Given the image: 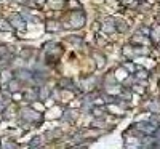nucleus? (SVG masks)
Listing matches in <instances>:
<instances>
[{
	"mask_svg": "<svg viewBox=\"0 0 160 149\" xmlns=\"http://www.w3.org/2000/svg\"><path fill=\"white\" fill-rule=\"evenodd\" d=\"M114 24H115V31H122V32L128 31V26H127V23H123V21H115Z\"/></svg>",
	"mask_w": 160,
	"mask_h": 149,
	"instance_id": "obj_13",
	"label": "nucleus"
},
{
	"mask_svg": "<svg viewBox=\"0 0 160 149\" xmlns=\"http://www.w3.org/2000/svg\"><path fill=\"white\" fill-rule=\"evenodd\" d=\"M21 119L24 122H40L42 120V114L37 112V111H32V109H23L21 111Z\"/></svg>",
	"mask_w": 160,
	"mask_h": 149,
	"instance_id": "obj_1",
	"label": "nucleus"
},
{
	"mask_svg": "<svg viewBox=\"0 0 160 149\" xmlns=\"http://www.w3.org/2000/svg\"><path fill=\"white\" fill-rule=\"evenodd\" d=\"M93 114L98 116V117H102L104 116V109L102 107H93Z\"/></svg>",
	"mask_w": 160,
	"mask_h": 149,
	"instance_id": "obj_22",
	"label": "nucleus"
},
{
	"mask_svg": "<svg viewBox=\"0 0 160 149\" xmlns=\"http://www.w3.org/2000/svg\"><path fill=\"white\" fill-rule=\"evenodd\" d=\"M3 107H5V103H0V112H3Z\"/></svg>",
	"mask_w": 160,
	"mask_h": 149,
	"instance_id": "obj_27",
	"label": "nucleus"
},
{
	"mask_svg": "<svg viewBox=\"0 0 160 149\" xmlns=\"http://www.w3.org/2000/svg\"><path fill=\"white\" fill-rule=\"evenodd\" d=\"M11 79H13V74H11V72L3 71V72H2V77H0V82H2V88H6L8 82H10Z\"/></svg>",
	"mask_w": 160,
	"mask_h": 149,
	"instance_id": "obj_9",
	"label": "nucleus"
},
{
	"mask_svg": "<svg viewBox=\"0 0 160 149\" xmlns=\"http://www.w3.org/2000/svg\"><path fill=\"white\" fill-rule=\"evenodd\" d=\"M59 87H61V88H67V90H72V88H74L72 80H69V79H63L61 83H59Z\"/></svg>",
	"mask_w": 160,
	"mask_h": 149,
	"instance_id": "obj_15",
	"label": "nucleus"
},
{
	"mask_svg": "<svg viewBox=\"0 0 160 149\" xmlns=\"http://www.w3.org/2000/svg\"><path fill=\"white\" fill-rule=\"evenodd\" d=\"M122 53H123L127 58H131V56H135V51H133V48H131V46H125V48L122 50Z\"/></svg>",
	"mask_w": 160,
	"mask_h": 149,
	"instance_id": "obj_19",
	"label": "nucleus"
},
{
	"mask_svg": "<svg viewBox=\"0 0 160 149\" xmlns=\"http://www.w3.org/2000/svg\"><path fill=\"white\" fill-rule=\"evenodd\" d=\"M135 128H136V130H141V132H144V133H147V135H152V133L155 132L157 127L149 120V122H138V124L135 125Z\"/></svg>",
	"mask_w": 160,
	"mask_h": 149,
	"instance_id": "obj_4",
	"label": "nucleus"
},
{
	"mask_svg": "<svg viewBox=\"0 0 160 149\" xmlns=\"http://www.w3.org/2000/svg\"><path fill=\"white\" fill-rule=\"evenodd\" d=\"M135 77L138 79V80H144V79H147L149 77V71H146L143 66H139V64H138V66H135Z\"/></svg>",
	"mask_w": 160,
	"mask_h": 149,
	"instance_id": "obj_7",
	"label": "nucleus"
},
{
	"mask_svg": "<svg viewBox=\"0 0 160 149\" xmlns=\"http://www.w3.org/2000/svg\"><path fill=\"white\" fill-rule=\"evenodd\" d=\"M69 40H71V42H74V43H82V40H80V39H77V37H69Z\"/></svg>",
	"mask_w": 160,
	"mask_h": 149,
	"instance_id": "obj_26",
	"label": "nucleus"
},
{
	"mask_svg": "<svg viewBox=\"0 0 160 149\" xmlns=\"http://www.w3.org/2000/svg\"><path fill=\"white\" fill-rule=\"evenodd\" d=\"M102 32H106V34H114L115 32V24L112 21V18H107V20L102 23Z\"/></svg>",
	"mask_w": 160,
	"mask_h": 149,
	"instance_id": "obj_6",
	"label": "nucleus"
},
{
	"mask_svg": "<svg viewBox=\"0 0 160 149\" xmlns=\"http://www.w3.org/2000/svg\"><path fill=\"white\" fill-rule=\"evenodd\" d=\"M10 61H11V56H10V55H3V56H0V68H2V66H6Z\"/></svg>",
	"mask_w": 160,
	"mask_h": 149,
	"instance_id": "obj_18",
	"label": "nucleus"
},
{
	"mask_svg": "<svg viewBox=\"0 0 160 149\" xmlns=\"http://www.w3.org/2000/svg\"><path fill=\"white\" fill-rule=\"evenodd\" d=\"M37 95H39V99L40 101H45L46 98H48L50 96V90L48 88H46V87H39V88H37Z\"/></svg>",
	"mask_w": 160,
	"mask_h": 149,
	"instance_id": "obj_8",
	"label": "nucleus"
},
{
	"mask_svg": "<svg viewBox=\"0 0 160 149\" xmlns=\"http://www.w3.org/2000/svg\"><path fill=\"white\" fill-rule=\"evenodd\" d=\"M6 88L10 90V91H16V90H19V85H18V80L11 79L10 82H8V85H6Z\"/></svg>",
	"mask_w": 160,
	"mask_h": 149,
	"instance_id": "obj_16",
	"label": "nucleus"
},
{
	"mask_svg": "<svg viewBox=\"0 0 160 149\" xmlns=\"http://www.w3.org/2000/svg\"><path fill=\"white\" fill-rule=\"evenodd\" d=\"M83 24H85V15H83L82 11H75V13H72L71 23L67 26H72V27H75V29H79V27H82Z\"/></svg>",
	"mask_w": 160,
	"mask_h": 149,
	"instance_id": "obj_2",
	"label": "nucleus"
},
{
	"mask_svg": "<svg viewBox=\"0 0 160 149\" xmlns=\"http://www.w3.org/2000/svg\"><path fill=\"white\" fill-rule=\"evenodd\" d=\"M45 29L48 31V32H54V31L59 29V23L58 21H48V23L45 24Z\"/></svg>",
	"mask_w": 160,
	"mask_h": 149,
	"instance_id": "obj_11",
	"label": "nucleus"
},
{
	"mask_svg": "<svg viewBox=\"0 0 160 149\" xmlns=\"http://www.w3.org/2000/svg\"><path fill=\"white\" fill-rule=\"evenodd\" d=\"M3 55H8V50H6V46L0 45V56H3Z\"/></svg>",
	"mask_w": 160,
	"mask_h": 149,
	"instance_id": "obj_25",
	"label": "nucleus"
},
{
	"mask_svg": "<svg viewBox=\"0 0 160 149\" xmlns=\"http://www.w3.org/2000/svg\"><path fill=\"white\" fill-rule=\"evenodd\" d=\"M123 68H127V69H128V72H131V74L135 72V64H131V63H125V64H123Z\"/></svg>",
	"mask_w": 160,
	"mask_h": 149,
	"instance_id": "obj_24",
	"label": "nucleus"
},
{
	"mask_svg": "<svg viewBox=\"0 0 160 149\" xmlns=\"http://www.w3.org/2000/svg\"><path fill=\"white\" fill-rule=\"evenodd\" d=\"M75 117H77V114L72 112V111H69V109H66V111H64V116H63V119H64V120H69V122H71V120H74Z\"/></svg>",
	"mask_w": 160,
	"mask_h": 149,
	"instance_id": "obj_14",
	"label": "nucleus"
},
{
	"mask_svg": "<svg viewBox=\"0 0 160 149\" xmlns=\"http://www.w3.org/2000/svg\"><path fill=\"white\" fill-rule=\"evenodd\" d=\"M139 34H143L144 37H149V35H150V27H141Z\"/></svg>",
	"mask_w": 160,
	"mask_h": 149,
	"instance_id": "obj_23",
	"label": "nucleus"
},
{
	"mask_svg": "<svg viewBox=\"0 0 160 149\" xmlns=\"http://www.w3.org/2000/svg\"><path fill=\"white\" fill-rule=\"evenodd\" d=\"M10 24L13 26V29H18V31H24L26 29V21L23 15H13L10 18Z\"/></svg>",
	"mask_w": 160,
	"mask_h": 149,
	"instance_id": "obj_3",
	"label": "nucleus"
},
{
	"mask_svg": "<svg viewBox=\"0 0 160 149\" xmlns=\"http://www.w3.org/2000/svg\"><path fill=\"white\" fill-rule=\"evenodd\" d=\"M133 42H135V43H144V42H146V39H144V35H143V34H139V32H138V34L133 37Z\"/></svg>",
	"mask_w": 160,
	"mask_h": 149,
	"instance_id": "obj_21",
	"label": "nucleus"
},
{
	"mask_svg": "<svg viewBox=\"0 0 160 149\" xmlns=\"http://www.w3.org/2000/svg\"><path fill=\"white\" fill-rule=\"evenodd\" d=\"M104 64H106V59H104V56H102V55H96V66H98V69L104 68Z\"/></svg>",
	"mask_w": 160,
	"mask_h": 149,
	"instance_id": "obj_17",
	"label": "nucleus"
},
{
	"mask_svg": "<svg viewBox=\"0 0 160 149\" xmlns=\"http://www.w3.org/2000/svg\"><path fill=\"white\" fill-rule=\"evenodd\" d=\"M42 141H43L42 136H35V138H32V139H31L29 146H31V147H40V146H42Z\"/></svg>",
	"mask_w": 160,
	"mask_h": 149,
	"instance_id": "obj_12",
	"label": "nucleus"
},
{
	"mask_svg": "<svg viewBox=\"0 0 160 149\" xmlns=\"http://www.w3.org/2000/svg\"><path fill=\"white\" fill-rule=\"evenodd\" d=\"M15 77L19 79L23 82H32L34 77H32V71H27V69H21V71H16L15 72Z\"/></svg>",
	"mask_w": 160,
	"mask_h": 149,
	"instance_id": "obj_5",
	"label": "nucleus"
},
{
	"mask_svg": "<svg viewBox=\"0 0 160 149\" xmlns=\"http://www.w3.org/2000/svg\"><path fill=\"white\" fill-rule=\"evenodd\" d=\"M0 29H2V31H11L13 26L10 23H6V21H0Z\"/></svg>",
	"mask_w": 160,
	"mask_h": 149,
	"instance_id": "obj_20",
	"label": "nucleus"
},
{
	"mask_svg": "<svg viewBox=\"0 0 160 149\" xmlns=\"http://www.w3.org/2000/svg\"><path fill=\"white\" fill-rule=\"evenodd\" d=\"M139 2H141V0H139Z\"/></svg>",
	"mask_w": 160,
	"mask_h": 149,
	"instance_id": "obj_28",
	"label": "nucleus"
},
{
	"mask_svg": "<svg viewBox=\"0 0 160 149\" xmlns=\"http://www.w3.org/2000/svg\"><path fill=\"white\" fill-rule=\"evenodd\" d=\"M147 107L149 111H152V112H160V99H152V101H149L147 103Z\"/></svg>",
	"mask_w": 160,
	"mask_h": 149,
	"instance_id": "obj_10",
	"label": "nucleus"
}]
</instances>
